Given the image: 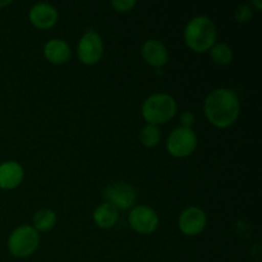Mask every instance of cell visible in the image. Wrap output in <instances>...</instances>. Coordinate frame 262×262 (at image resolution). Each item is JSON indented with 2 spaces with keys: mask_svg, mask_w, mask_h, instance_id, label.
Here are the masks:
<instances>
[{
  "mask_svg": "<svg viewBox=\"0 0 262 262\" xmlns=\"http://www.w3.org/2000/svg\"><path fill=\"white\" fill-rule=\"evenodd\" d=\"M196 122V117H194L193 113L191 112H184L183 114L181 115V124L183 128H189L192 129V125Z\"/></svg>",
  "mask_w": 262,
  "mask_h": 262,
  "instance_id": "cell-20",
  "label": "cell"
},
{
  "mask_svg": "<svg viewBox=\"0 0 262 262\" xmlns=\"http://www.w3.org/2000/svg\"><path fill=\"white\" fill-rule=\"evenodd\" d=\"M177 113V101L168 94H154L142 104V117L148 124L159 125L173 119Z\"/></svg>",
  "mask_w": 262,
  "mask_h": 262,
  "instance_id": "cell-3",
  "label": "cell"
},
{
  "mask_svg": "<svg viewBox=\"0 0 262 262\" xmlns=\"http://www.w3.org/2000/svg\"><path fill=\"white\" fill-rule=\"evenodd\" d=\"M204 112L214 127L225 129L234 124L239 117V99L233 90L216 89L205 99Z\"/></svg>",
  "mask_w": 262,
  "mask_h": 262,
  "instance_id": "cell-1",
  "label": "cell"
},
{
  "mask_svg": "<svg viewBox=\"0 0 262 262\" xmlns=\"http://www.w3.org/2000/svg\"><path fill=\"white\" fill-rule=\"evenodd\" d=\"M104 53V43L99 33L95 31H87L83 33L77 45L78 59L86 66H95L99 63Z\"/></svg>",
  "mask_w": 262,
  "mask_h": 262,
  "instance_id": "cell-7",
  "label": "cell"
},
{
  "mask_svg": "<svg viewBox=\"0 0 262 262\" xmlns=\"http://www.w3.org/2000/svg\"><path fill=\"white\" fill-rule=\"evenodd\" d=\"M40 245L38 232L31 225H20L15 228L8 239V250L15 257H28L37 250Z\"/></svg>",
  "mask_w": 262,
  "mask_h": 262,
  "instance_id": "cell-4",
  "label": "cell"
},
{
  "mask_svg": "<svg viewBox=\"0 0 262 262\" xmlns=\"http://www.w3.org/2000/svg\"><path fill=\"white\" fill-rule=\"evenodd\" d=\"M197 147V136L189 128L178 127L169 135L166 150L174 158H187Z\"/></svg>",
  "mask_w": 262,
  "mask_h": 262,
  "instance_id": "cell-5",
  "label": "cell"
},
{
  "mask_svg": "<svg viewBox=\"0 0 262 262\" xmlns=\"http://www.w3.org/2000/svg\"><path fill=\"white\" fill-rule=\"evenodd\" d=\"M210 56L217 66H228L233 60V50L228 43L215 42L210 49Z\"/></svg>",
  "mask_w": 262,
  "mask_h": 262,
  "instance_id": "cell-16",
  "label": "cell"
},
{
  "mask_svg": "<svg viewBox=\"0 0 262 262\" xmlns=\"http://www.w3.org/2000/svg\"><path fill=\"white\" fill-rule=\"evenodd\" d=\"M251 7H256V9H257V10H261L262 9V2H261V0H253V2L252 3H251Z\"/></svg>",
  "mask_w": 262,
  "mask_h": 262,
  "instance_id": "cell-21",
  "label": "cell"
},
{
  "mask_svg": "<svg viewBox=\"0 0 262 262\" xmlns=\"http://www.w3.org/2000/svg\"><path fill=\"white\" fill-rule=\"evenodd\" d=\"M207 224V217L204 210L197 206H191L184 210L178 220L179 229L183 234L193 237L204 232Z\"/></svg>",
  "mask_w": 262,
  "mask_h": 262,
  "instance_id": "cell-9",
  "label": "cell"
},
{
  "mask_svg": "<svg viewBox=\"0 0 262 262\" xmlns=\"http://www.w3.org/2000/svg\"><path fill=\"white\" fill-rule=\"evenodd\" d=\"M43 56L53 64H64L71 58V48L60 38H53L43 46Z\"/></svg>",
  "mask_w": 262,
  "mask_h": 262,
  "instance_id": "cell-13",
  "label": "cell"
},
{
  "mask_svg": "<svg viewBox=\"0 0 262 262\" xmlns=\"http://www.w3.org/2000/svg\"><path fill=\"white\" fill-rule=\"evenodd\" d=\"M10 0H3V2H0V8H3V7H7V5H9L10 4Z\"/></svg>",
  "mask_w": 262,
  "mask_h": 262,
  "instance_id": "cell-22",
  "label": "cell"
},
{
  "mask_svg": "<svg viewBox=\"0 0 262 262\" xmlns=\"http://www.w3.org/2000/svg\"><path fill=\"white\" fill-rule=\"evenodd\" d=\"M30 22L40 30H48V28L54 27L58 22V10L55 7L48 3H37L33 5L28 13Z\"/></svg>",
  "mask_w": 262,
  "mask_h": 262,
  "instance_id": "cell-10",
  "label": "cell"
},
{
  "mask_svg": "<svg viewBox=\"0 0 262 262\" xmlns=\"http://www.w3.org/2000/svg\"><path fill=\"white\" fill-rule=\"evenodd\" d=\"M25 170L17 161H4L0 164V189L10 191L22 183Z\"/></svg>",
  "mask_w": 262,
  "mask_h": 262,
  "instance_id": "cell-12",
  "label": "cell"
},
{
  "mask_svg": "<svg viewBox=\"0 0 262 262\" xmlns=\"http://www.w3.org/2000/svg\"><path fill=\"white\" fill-rule=\"evenodd\" d=\"M102 197L105 199V202L113 205L118 211L119 210H132L137 201L135 188L130 184L122 181L114 182L110 186L105 187Z\"/></svg>",
  "mask_w": 262,
  "mask_h": 262,
  "instance_id": "cell-6",
  "label": "cell"
},
{
  "mask_svg": "<svg viewBox=\"0 0 262 262\" xmlns=\"http://www.w3.org/2000/svg\"><path fill=\"white\" fill-rule=\"evenodd\" d=\"M143 59L154 68H163L169 60V54L165 45L156 38H150L143 42L141 49Z\"/></svg>",
  "mask_w": 262,
  "mask_h": 262,
  "instance_id": "cell-11",
  "label": "cell"
},
{
  "mask_svg": "<svg viewBox=\"0 0 262 262\" xmlns=\"http://www.w3.org/2000/svg\"><path fill=\"white\" fill-rule=\"evenodd\" d=\"M136 0H113L112 5L117 12L127 13L136 7Z\"/></svg>",
  "mask_w": 262,
  "mask_h": 262,
  "instance_id": "cell-19",
  "label": "cell"
},
{
  "mask_svg": "<svg viewBox=\"0 0 262 262\" xmlns=\"http://www.w3.org/2000/svg\"><path fill=\"white\" fill-rule=\"evenodd\" d=\"M217 28L214 20L206 15H197L184 28V41L194 53L209 51L216 42Z\"/></svg>",
  "mask_w": 262,
  "mask_h": 262,
  "instance_id": "cell-2",
  "label": "cell"
},
{
  "mask_svg": "<svg viewBox=\"0 0 262 262\" xmlns=\"http://www.w3.org/2000/svg\"><path fill=\"white\" fill-rule=\"evenodd\" d=\"M118 217H119V211L109 202L99 205L94 212V222L101 229H109L114 227L118 222Z\"/></svg>",
  "mask_w": 262,
  "mask_h": 262,
  "instance_id": "cell-14",
  "label": "cell"
},
{
  "mask_svg": "<svg viewBox=\"0 0 262 262\" xmlns=\"http://www.w3.org/2000/svg\"><path fill=\"white\" fill-rule=\"evenodd\" d=\"M253 17V8L250 4H242L235 9L234 18L239 23L250 22L251 18Z\"/></svg>",
  "mask_w": 262,
  "mask_h": 262,
  "instance_id": "cell-18",
  "label": "cell"
},
{
  "mask_svg": "<svg viewBox=\"0 0 262 262\" xmlns=\"http://www.w3.org/2000/svg\"><path fill=\"white\" fill-rule=\"evenodd\" d=\"M141 142L146 147H155L161 138V132L158 125L146 124L140 133Z\"/></svg>",
  "mask_w": 262,
  "mask_h": 262,
  "instance_id": "cell-17",
  "label": "cell"
},
{
  "mask_svg": "<svg viewBox=\"0 0 262 262\" xmlns=\"http://www.w3.org/2000/svg\"><path fill=\"white\" fill-rule=\"evenodd\" d=\"M128 222H129L130 228L137 233L151 234L159 227V215L151 207L138 205L130 210Z\"/></svg>",
  "mask_w": 262,
  "mask_h": 262,
  "instance_id": "cell-8",
  "label": "cell"
},
{
  "mask_svg": "<svg viewBox=\"0 0 262 262\" xmlns=\"http://www.w3.org/2000/svg\"><path fill=\"white\" fill-rule=\"evenodd\" d=\"M56 224V214L53 210L41 209L33 216V228L37 232H49Z\"/></svg>",
  "mask_w": 262,
  "mask_h": 262,
  "instance_id": "cell-15",
  "label": "cell"
}]
</instances>
